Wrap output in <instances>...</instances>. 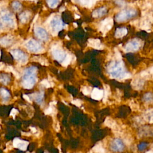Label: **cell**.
Here are the masks:
<instances>
[{"label":"cell","mask_w":153,"mask_h":153,"mask_svg":"<svg viewBox=\"0 0 153 153\" xmlns=\"http://www.w3.org/2000/svg\"><path fill=\"white\" fill-rule=\"evenodd\" d=\"M108 71L112 78L124 79L131 76L129 73L126 72L124 65L122 60H117L111 63L108 66Z\"/></svg>","instance_id":"cell-1"},{"label":"cell","mask_w":153,"mask_h":153,"mask_svg":"<svg viewBox=\"0 0 153 153\" xmlns=\"http://www.w3.org/2000/svg\"><path fill=\"white\" fill-rule=\"evenodd\" d=\"M36 68L35 67H30L27 69L25 72L23 76V85L26 88H31L35 82V74Z\"/></svg>","instance_id":"cell-2"},{"label":"cell","mask_w":153,"mask_h":153,"mask_svg":"<svg viewBox=\"0 0 153 153\" xmlns=\"http://www.w3.org/2000/svg\"><path fill=\"white\" fill-rule=\"evenodd\" d=\"M137 14V12L135 10L129 9V10H124L120 11L115 17V19L118 22H123L128 19L133 17Z\"/></svg>","instance_id":"cell-3"},{"label":"cell","mask_w":153,"mask_h":153,"mask_svg":"<svg viewBox=\"0 0 153 153\" xmlns=\"http://www.w3.org/2000/svg\"><path fill=\"white\" fill-rule=\"evenodd\" d=\"M141 45V42L137 39H133L128 41L124 47L125 52H134L138 50Z\"/></svg>","instance_id":"cell-4"},{"label":"cell","mask_w":153,"mask_h":153,"mask_svg":"<svg viewBox=\"0 0 153 153\" xmlns=\"http://www.w3.org/2000/svg\"><path fill=\"white\" fill-rule=\"evenodd\" d=\"M110 148L114 152H121L124 151L125 148V145L121 139L116 138L111 142Z\"/></svg>","instance_id":"cell-5"},{"label":"cell","mask_w":153,"mask_h":153,"mask_svg":"<svg viewBox=\"0 0 153 153\" xmlns=\"http://www.w3.org/2000/svg\"><path fill=\"white\" fill-rule=\"evenodd\" d=\"M113 26V20L111 17H108L100 23L99 29L104 34L108 32Z\"/></svg>","instance_id":"cell-6"},{"label":"cell","mask_w":153,"mask_h":153,"mask_svg":"<svg viewBox=\"0 0 153 153\" xmlns=\"http://www.w3.org/2000/svg\"><path fill=\"white\" fill-rule=\"evenodd\" d=\"M52 54L54 58L59 62H62L63 60L66 56L65 51L57 45H56L52 48Z\"/></svg>","instance_id":"cell-7"},{"label":"cell","mask_w":153,"mask_h":153,"mask_svg":"<svg viewBox=\"0 0 153 153\" xmlns=\"http://www.w3.org/2000/svg\"><path fill=\"white\" fill-rule=\"evenodd\" d=\"M52 29L54 32L57 33L63 27V23L59 17H54L53 18L50 22Z\"/></svg>","instance_id":"cell-8"},{"label":"cell","mask_w":153,"mask_h":153,"mask_svg":"<svg viewBox=\"0 0 153 153\" xmlns=\"http://www.w3.org/2000/svg\"><path fill=\"white\" fill-rule=\"evenodd\" d=\"M26 47L29 50L34 53H38L42 50L41 45L35 40L31 39L26 44Z\"/></svg>","instance_id":"cell-9"},{"label":"cell","mask_w":153,"mask_h":153,"mask_svg":"<svg viewBox=\"0 0 153 153\" xmlns=\"http://www.w3.org/2000/svg\"><path fill=\"white\" fill-rule=\"evenodd\" d=\"M11 53L13 56L14 58L19 61L26 62L27 60L26 55L20 50H14L11 51Z\"/></svg>","instance_id":"cell-10"},{"label":"cell","mask_w":153,"mask_h":153,"mask_svg":"<svg viewBox=\"0 0 153 153\" xmlns=\"http://www.w3.org/2000/svg\"><path fill=\"white\" fill-rule=\"evenodd\" d=\"M88 46L94 48L95 49L102 50L103 48V45L101 44L99 39L90 38L88 39Z\"/></svg>","instance_id":"cell-11"},{"label":"cell","mask_w":153,"mask_h":153,"mask_svg":"<svg viewBox=\"0 0 153 153\" xmlns=\"http://www.w3.org/2000/svg\"><path fill=\"white\" fill-rule=\"evenodd\" d=\"M91 96L92 99L96 100H99L103 98V90H100L97 88H94L91 91Z\"/></svg>","instance_id":"cell-12"},{"label":"cell","mask_w":153,"mask_h":153,"mask_svg":"<svg viewBox=\"0 0 153 153\" xmlns=\"http://www.w3.org/2000/svg\"><path fill=\"white\" fill-rule=\"evenodd\" d=\"M35 32L37 37L40 38L42 40H47L48 38V35L46 31L41 28V27H37L35 29Z\"/></svg>","instance_id":"cell-13"},{"label":"cell","mask_w":153,"mask_h":153,"mask_svg":"<svg viewBox=\"0 0 153 153\" xmlns=\"http://www.w3.org/2000/svg\"><path fill=\"white\" fill-rule=\"evenodd\" d=\"M106 12H107V10L105 7H101V8L95 10L92 13V16L94 18L100 17L104 16L106 13Z\"/></svg>","instance_id":"cell-14"},{"label":"cell","mask_w":153,"mask_h":153,"mask_svg":"<svg viewBox=\"0 0 153 153\" xmlns=\"http://www.w3.org/2000/svg\"><path fill=\"white\" fill-rule=\"evenodd\" d=\"M144 82L142 79H139V78H135L134 79L131 84L133 87V88L135 90H140L142 88Z\"/></svg>","instance_id":"cell-15"},{"label":"cell","mask_w":153,"mask_h":153,"mask_svg":"<svg viewBox=\"0 0 153 153\" xmlns=\"http://www.w3.org/2000/svg\"><path fill=\"white\" fill-rule=\"evenodd\" d=\"M127 33V29L126 27L118 28L115 30V36L117 38H120L125 36Z\"/></svg>","instance_id":"cell-16"},{"label":"cell","mask_w":153,"mask_h":153,"mask_svg":"<svg viewBox=\"0 0 153 153\" xmlns=\"http://www.w3.org/2000/svg\"><path fill=\"white\" fill-rule=\"evenodd\" d=\"M2 20L4 23H7L9 25H13L14 23L13 19L10 14H5L2 16Z\"/></svg>","instance_id":"cell-17"},{"label":"cell","mask_w":153,"mask_h":153,"mask_svg":"<svg viewBox=\"0 0 153 153\" xmlns=\"http://www.w3.org/2000/svg\"><path fill=\"white\" fill-rule=\"evenodd\" d=\"M13 42V38L11 36H6L0 40V44L2 46L7 47L10 45Z\"/></svg>","instance_id":"cell-18"},{"label":"cell","mask_w":153,"mask_h":153,"mask_svg":"<svg viewBox=\"0 0 153 153\" xmlns=\"http://www.w3.org/2000/svg\"><path fill=\"white\" fill-rule=\"evenodd\" d=\"M78 2L83 7H87V8H91L94 5L96 4V1H79Z\"/></svg>","instance_id":"cell-19"},{"label":"cell","mask_w":153,"mask_h":153,"mask_svg":"<svg viewBox=\"0 0 153 153\" xmlns=\"http://www.w3.org/2000/svg\"><path fill=\"white\" fill-rule=\"evenodd\" d=\"M30 13L29 11H25L20 15V19L22 23H26L29 20Z\"/></svg>","instance_id":"cell-20"},{"label":"cell","mask_w":153,"mask_h":153,"mask_svg":"<svg viewBox=\"0 0 153 153\" xmlns=\"http://www.w3.org/2000/svg\"><path fill=\"white\" fill-rule=\"evenodd\" d=\"M104 90H103V102H106L108 96L110 93V88L109 86L107 84H104Z\"/></svg>","instance_id":"cell-21"},{"label":"cell","mask_w":153,"mask_h":153,"mask_svg":"<svg viewBox=\"0 0 153 153\" xmlns=\"http://www.w3.org/2000/svg\"><path fill=\"white\" fill-rule=\"evenodd\" d=\"M71 60H72V57L70 54H66L64 60L62 61V65L63 66H67L69 63L70 62H71Z\"/></svg>","instance_id":"cell-22"},{"label":"cell","mask_w":153,"mask_h":153,"mask_svg":"<svg viewBox=\"0 0 153 153\" xmlns=\"http://www.w3.org/2000/svg\"><path fill=\"white\" fill-rule=\"evenodd\" d=\"M143 100L145 102H147V103L152 102L153 101V95H152V94L151 93H148L145 94L143 96Z\"/></svg>","instance_id":"cell-23"},{"label":"cell","mask_w":153,"mask_h":153,"mask_svg":"<svg viewBox=\"0 0 153 153\" xmlns=\"http://www.w3.org/2000/svg\"><path fill=\"white\" fill-rule=\"evenodd\" d=\"M105 123L109 127H113L115 125V122L113 119L110 117H107L105 121Z\"/></svg>","instance_id":"cell-24"},{"label":"cell","mask_w":153,"mask_h":153,"mask_svg":"<svg viewBox=\"0 0 153 153\" xmlns=\"http://www.w3.org/2000/svg\"><path fill=\"white\" fill-rule=\"evenodd\" d=\"M47 2L50 8H54L57 6V5L60 2V1H47Z\"/></svg>","instance_id":"cell-25"},{"label":"cell","mask_w":153,"mask_h":153,"mask_svg":"<svg viewBox=\"0 0 153 153\" xmlns=\"http://www.w3.org/2000/svg\"><path fill=\"white\" fill-rule=\"evenodd\" d=\"M9 81L10 79L7 75H5L4 74H2L0 75V81L3 84H7L9 82Z\"/></svg>","instance_id":"cell-26"},{"label":"cell","mask_w":153,"mask_h":153,"mask_svg":"<svg viewBox=\"0 0 153 153\" xmlns=\"http://www.w3.org/2000/svg\"><path fill=\"white\" fill-rule=\"evenodd\" d=\"M0 93L1 96L4 98V99H7L10 97V93L7 90H6L4 88H1L0 90Z\"/></svg>","instance_id":"cell-27"},{"label":"cell","mask_w":153,"mask_h":153,"mask_svg":"<svg viewBox=\"0 0 153 153\" xmlns=\"http://www.w3.org/2000/svg\"><path fill=\"white\" fill-rule=\"evenodd\" d=\"M147 146H148V143H146V142H141L137 146L138 150L140 151H143L145 149H146Z\"/></svg>","instance_id":"cell-28"},{"label":"cell","mask_w":153,"mask_h":153,"mask_svg":"<svg viewBox=\"0 0 153 153\" xmlns=\"http://www.w3.org/2000/svg\"><path fill=\"white\" fill-rule=\"evenodd\" d=\"M12 5H13V7L14 9V10L17 11L20 10V9L22 8V5H21L20 3H19V2H17V1L13 2Z\"/></svg>","instance_id":"cell-29"},{"label":"cell","mask_w":153,"mask_h":153,"mask_svg":"<svg viewBox=\"0 0 153 153\" xmlns=\"http://www.w3.org/2000/svg\"><path fill=\"white\" fill-rule=\"evenodd\" d=\"M130 108L133 110V111H136L139 109V105L136 103L134 101H131L130 103Z\"/></svg>","instance_id":"cell-30"},{"label":"cell","mask_w":153,"mask_h":153,"mask_svg":"<svg viewBox=\"0 0 153 153\" xmlns=\"http://www.w3.org/2000/svg\"><path fill=\"white\" fill-rule=\"evenodd\" d=\"M43 97H44V93L42 92H41V93H39L36 95V96L35 97V100L37 102L39 103L42 101Z\"/></svg>","instance_id":"cell-31"},{"label":"cell","mask_w":153,"mask_h":153,"mask_svg":"<svg viewBox=\"0 0 153 153\" xmlns=\"http://www.w3.org/2000/svg\"><path fill=\"white\" fill-rule=\"evenodd\" d=\"M115 56L117 60H121L122 56L117 48H115Z\"/></svg>","instance_id":"cell-32"},{"label":"cell","mask_w":153,"mask_h":153,"mask_svg":"<svg viewBox=\"0 0 153 153\" xmlns=\"http://www.w3.org/2000/svg\"><path fill=\"white\" fill-rule=\"evenodd\" d=\"M82 92L84 95H88L90 93V88H88L87 87H83L82 89Z\"/></svg>","instance_id":"cell-33"},{"label":"cell","mask_w":153,"mask_h":153,"mask_svg":"<svg viewBox=\"0 0 153 153\" xmlns=\"http://www.w3.org/2000/svg\"><path fill=\"white\" fill-rule=\"evenodd\" d=\"M41 84H42L44 86H45V87H47V88L50 87L51 86V84L48 82V81L47 79H44V80H42V81H41Z\"/></svg>","instance_id":"cell-34"},{"label":"cell","mask_w":153,"mask_h":153,"mask_svg":"<svg viewBox=\"0 0 153 153\" xmlns=\"http://www.w3.org/2000/svg\"><path fill=\"white\" fill-rule=\"evenodd\" d=\"M72 103L74 104L75 105L77 106H80L81 105V101L80 100H78V99H76V100H74L72 101Z\"/></svg>","instance_id":"cell-35"},{"label":"cell","mask_w":153,"mask_h":153,"mask_svg":"<svg viewBox=\"0 0 153 153\" xmlns=\"http://www.w3.org/2000/svg\"><path fill=\"white\" fill-rule=\"evenodd\" d=\"M53 112V108L51 107H49L47 109L45 110V114H50Z\"/></svg>","instance_id":"cell-36"},{"label":"cell","mask_w":153,"mask_h":153,"mask_svg":"<svg viewBox=\"0 0 153 153\" xmlns=\"http://www.w3.org/2000/svg\"><path fill=\"white\" fill-rule=\"evenodd\" d=\"M115 3L118 4L119 5H124L126 4L125 1H115Z\"/></svg>","instance_id":"cell-37"},{"label":"cell","mask_w":153,"mask_h":153,"mask_svg":"<svg viewBox=\"0 0 153 153\" xmlns=\"http://www.w3.org/2000/svg\"><path fill=\"white\" fill-rule=\"evenodd\" d=\"M16 113H17V109H13L12 111H11V112L10 115H15L16 114Z\"/></svg>","instance_id":"cell-38"},{"label":"cell","mask_w":153,"mask_h":153,"mask_svg":"<svg viewBox=\"0 0 153 153\" xmlns=\"http://www.w3.org/2000/svg\"><path fill=\"white\" fill-rule=\"evenodd\" d=\"M12 72H13V74L16 76V78H19V74L16 72V71H15L14 69L12 71Z\"/></svg>","instance_id":"cell-39"},{"label":"cell","mask_w":153,"mask_h":153,"mask_svg":"<svg viewBox=\"0 0 153 153\" xmlns=\"http://www.w3.org/2000/svg\"><path fill=\"white\" fill-rule=\"evenodd\" d=\"M23 97H24L27 101L30 102V99H29V97L28 96H27V95H26V94H24V95H23Z\"/></svg>","instance_id":"cell-40"},{"label":"cell","mask_w":153,"mask_h":153,"mask_svg":"<svg viewBox=\"0 0 153 153\" xmlns=\"http://www.w3.org/2000/svg\"><path fill=\"white\" fill-rule=\"evenodd\" d=\"M1 63L0 64V70H1V69H2L4 68V64H3L2 66H1Z\"/></svg>","instance_id":"cell-41"},{"label":"cell","mask_w":153,"mask_h":153,"mask_svg":"<svg viewBox=\"0 0 153 153\" xmlns=\"http://www.w3.org/2000/svg\"><path fill=\"white\" fill-rule=\"evenodd\" d=\"M75 17L76 19V18H79L80 17H79V16H77V14H75Z\"/></svg>","instance_id":"cell-42"},{"label":"cell","mask_w":153,"mask_h":153,"mask_svg":"<svg viewBox=\"0 0 153 153\" xmlns=\"http://www.w3.org/2000/svg\"><path fill=\"white\" fill-rule=\"evenodd\" d=\"M65 9V8L64 7H62V8H60V11H63Z\"/></svg>","instance_id":"cell-43"},{"label":"cell","mask_w":153,"mask_h":153,"mask_svg":"<svg viewBox=\"0 0 153 153\" xmlns=\"http://www.w3.org/2000/svg\"><path fill=\"white\" fill-rule=\"evenodd\" d=\"M73 24H74V26H75V27H77V25H76V23H74Z\"/></svg>","instance_id":"cell-44"}]
</instances>
